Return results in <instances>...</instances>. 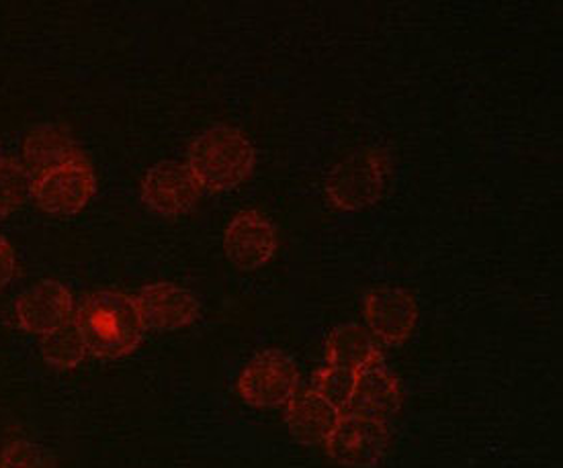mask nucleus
<instances>
[{
  "instance_id": "f257e3e1",
  "label": "nucleus",
  "mask_w": 563,
  "mask_h": 468,
  "mask_svg": "<svg viewBox=\"0 0 563 468\" xmlns=\"http://www.w3.org/2000/svg\"><path fill=\"white\" fill-rule=\"evenodd\" d=\"M87 352L97 358H123L140 346L146 325L134 297L121 291L89 294L75 315Z\"/></svg>"
},
{
  "instance_id": "f03ea898",
  "label": "nucleus",
  "mask_w": 563,
  "mask_h": 468,
  "mask_svg": "<svg viewBox=\"0 0 563 468\" xmlns=\"http://www.w3.org/2000/svg\"><path fill=\"white\" fill-rule=\"evenodd\" d=\"M254 160L253 142L230 125H213L199 133L187 154V166L208 191L234 189L251 176Z\"/></svg>"
},
{
  "instance_id": "7ed1b4c3",
  "label": "nucleus",
  "mask_w": 563,
  "mask_h": 468,
  "mask_svg": "<svg viewBox=\"0 0 563 468\" xmlns=\"http://www.w3.org/2000/svg\"><path fill=\"white\" fill-rule=\"evenodd\" d=\"M387 158L379 149H358L339 161L327 178L330 203L342 211L369 207L386 187Z\"/></svg>"
},
{
  "instance_id": "20e7f679",
  "label": "nucleus",
  "mask_w": 563,
  "mask_h": 468,
  "mask_svg": "<svg viewBox=\"0 0 563 468\" xmlns=\"http://www.w3.org/2000/svg\"><path fill=\"white\" fill-rule=\"evenodd\" d=\"M299 370L291 356L282 350L256 354L238 379V395L253 408H282L297 393Z\"/></svg>"
},
{
  "instance_id": "39448f33",
  "label": "nucleus",
  "mask_w": 563,
  "mask_h": 468,
  "mask_svg": "<svg viewBox=\"0 0 563 468\" xmlns=\"http://www.w3.org/2000/svg\"><path fill=\"white\" fill-rule=\"evenodd\" d=\"M324 446L328 456L342 467H373L386 454L389 430L382 420L358 413H342Z\"/></svg>"
},
{
  "instance_id": "423d86ee",
  "label": "nucleus",
  "mask_w": 563,
  "mask_h": 468,
  "mask_svg": "<svg viewBox=\"0 0 563 468\" xmlns=\"http://www.w3.org/2000/svg\"><path fill=\"white\" fill-rule=\"evenodd\" d=\"M97 189L95 172L82 158L68 161L49 172L37 176L31 197L37 207L56 218H68L80 213L89 205Z\"/></svg>"
},
{
  "instance_id": "0eeeda50",
  "label": "nucleus",
  "mask_w": 563,
  "mask_h": 468,
  "mask_svg": "<svg viewBox=\"0 0 563 468\" xmlns=\"http://www.w3.org/2000/svg\"><path fill=\"white\" fill-rule=\"evenodd\" d=\"M201 191L191 168L173 160L154 164L142 180V201L163 218L189 213L197 205Z\"/></svg>"
},
{
  "instance_id": "6e6552de",
  "label": "nucleus",
  "mask_w": 563,
  "mask_h": 468,
  "mask_svg": "<svg viewBox=\"0 0 563 468\" xmlns=\"http://www.w3.org/2000/svg\"><path fill=\"white\" fill-rule=\"evenodd\" d=\"M363 315L375 339L401 344L415 332L418 305L408 291L398 287H379L365 294Z\"/></svg>"
},
{
  "instance_id": "1a4fd4ad",
  "label": "nucleus",
  "mask_w": 563,
  "mask_h": 468,
  "mask_svg": "<svg viewBox=\"0 0 563 468\" xmlns=\"http://www.w3.org/2000/svg\"><path fill=\"white\" fill-rule=\"evenodd\" d=\"M73 293L59 280H42L16 299L15 320L30 334L47 336L73 322Z\"/></svg>"
},
{
  "instance_id": "9d476101",
  "label": "nucleus",
  "mask_w": 563,
  "mask_h": 468,
  "mask_svg": "<svg viewBox=\"0 0 563 468\" xmlns=\"http://www.w3.org/2000/svg\"><path fill=\"white\" fill-rule=\"evenodd\" d=\"M225 254L242 270H256L271 263L277 249L275 225L261 211H240L223 235Z\"/></svg>"
},
{
  "instance_id": "9b49d317",
  "label": "nucleus",
  "mask_w": 563,
  "mask_h": 468,
  "mask_svg": "<svg viewBox=\"0 0 563 468\" xmlns=\"http://www.w3.org/2000/svg\"><path fill=\"white\" fill-rule=\"evenodd\" d=\"M142 322L150 330L173 332L197 322L201 305L189 289L175 282H154L135 294Z\"/></svg>"
},
{
  "instance_id": "f8f14e48",
  "label": "nucleus",
  "mask_w": 563,
  "mask_h": 468,
  "mask_svg": "<svg viewBox=\"0 0 563 468\" xmlns=\"http://www.w3.org/2000/svg\"><path fill=\"white\" fill-rule=\"evenodd\" d=\"M401 408L400 382L387 370L382 356L373 358L363 368L356 370L355 391L351 397L349 410L344 413H358L386 422Z\"/></svg>"
},
{
  "instance_id": "ddd939ff",
  "label": "nucleus",
  "mask_w": 563,
  "mask_h": 468,
  "mask_svg": "<svg viewBox=\"0 0 563 468\" xmlns=\"http://www.w3.org/2000/svg\"><path fill=\"white\" fill-rule=\"evenodd\" d=\"M285 422L299 444H324L341 420V411L316 391H303L285 405Z\"/></svg>"
},
{
  "instance_id": "4468645a",
  "label": "nucleus",
  "mask_w": 563,
  "mask_h": 468,
  "mask_svg": "<svg viewBox=\"0 0 563 468\" xmlns=\"http://www.w3.org/2000/svg\"><path fill=\"white\" fill-rule=\"evenodd\" d=\"M23 158L30 172H49L68 161L82 158L68 130L59 125H42L31 130L23 144Z\"/></svg>"
},
{
  "instance_id": "2eb2a0df",
  "label": "nucleus",
  "mask_w": 563,
  "mask_h": 468,
  "mask_svg": "<svg viewBox=\"0 0 563 468\" xmlns=\"http://www.w3.org/2000/svg\"><path fill=\"white\" fill-rule=\"evenodd\" d=\"M382 356L379 344L369 330L346 323L339 325L327 339V365L356 372L373 358Z\"/></svg>"
},
{
  "instance_id": "dca6fc26",
  "label": "nucleus",
  "mask_w": 563,
  "mask_h": 468,
  "mask_svg": "<svg viewBox=\"0 0 563 468\" xmlns=\"http://www.w3.org/2000/svg\"><path fill=\"white\" fill-rule=\"evenodd\" d=\"M87 346L76 327L75 320L58 327L56 332L42 336V356L49 366L70 370L87 358Z\"/></svg>"
},
{
  "instance_id": "f3484780",
  "label": "nucleus",
  "mask_w": 563,
  "mask_h": 468,
  "mask_svg": "<svg viewBox=\"0 0 563 468\" xmlns=\"http://www.w3.org/2000/svg\"><path fill=\"white\" fill-rule=\"evenodd\" d=\"M30 168L13 158H0V218L15 213L33 192Z\"/></svg>"
},
{
  "instance_id": "a211bd4d",
  "label": "nucleus",
  "mask_w": 563,
  "mask_h": 468,
  "mask_svg": "<svg viewBox=\"0 0 563 468\" xmlns=\"http://www.w3.org/2000/svg\"><path fill=\"white\" fill-rule=\"evenodd\" d=\"M355 379L356 372H353V370L327 365L322 370L316 372L311 391L324 397L328 403H332L336 410L344 413L349 410L351 397L355 391Z\"/></svg>"
},
{
  "instance_id": "6ab92c4d",
  "label": "nucleus",
  "mask_w": 563,
  "mask_h": 468,
  "mask_svg": "<svg viewBox=\"0 0 563 468\" xmlns=\"http://www.w3.org/2000/svg\"><path fill=\"white\" fill-rule=\"evenodd\" d=\"M0 468H56V463L42 446L19 439L4 448Z\"/></svg>"
},
{
  "instance_id": "aec40b11",
  "label": "nucleus",
  "mask_w": 563,
  "mask_h": 468,
  "mask_svg": "<svg viewBox=\"0 0 563 468\" xmlns=\"http://www.w3.org/2000/svg\"><path fill=\"white\" fill-rule=\"evenodd\" d=\"M16 272L15 249L0 235V291L13 280Z\"/></svg>"
}]
</instances>
